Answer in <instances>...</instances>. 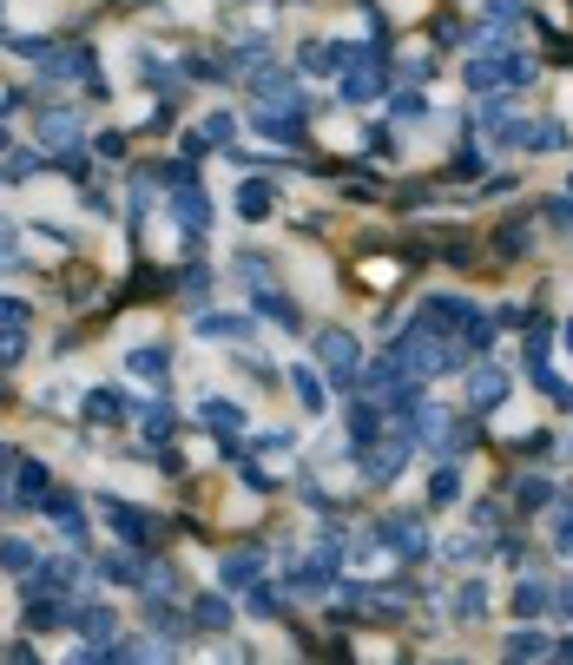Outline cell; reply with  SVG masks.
<instances>
[{
	"mask_svg": "<svg viewBox=\"0 0 573 665\" xmlns=\"http://www.w3.org/2000/svg\"><path fill=\"white\" fill-rule=\"evenodd\" d=\"M86 139V112L80 106H40V152H60V145H80Z\"/></svg>",
	"mask_w": 573,
	"mask_h": 665,
	"instance_id": "obj_1",
	"label": "cell"
},
{
	"mask_svg": "<svg viewBox=\"0 0 573 665\" xmlns=\"http://www.w3.org/2000/svg\"><path fill=\"white\" fill-rule=\"evenodd\" d=\"M99 514H106V521H112V534H119V540H132V547H145V540L159 534V521H152V514H139L132 501H119V494H106V501H99Z\"/></svg>",
	"mask_w": 573,
	"mask_h": 665,
	"instance_id": "obj_2",
	"label": "cell"
},
{
	"mask_svg": "<svg viewBox=\"0 0 573 665\" xmlns=\"http://www.w3.org/2000/svg\"><path fill=\"white\" fill-rule=\"evenodd\" d=\"M47 494H53V481H47V468L33 455H20L14 461V507H27V514H40L47 507Z\"/></svg>",
	"mask_w": 573,
	"mask_h": 665,
	"instance_id": "obj_3",
	"label": "cell"
},
{
	"mask_svg": "<svg viewBox=\"0 0 573 665\" xmlns=\"http://www.w3.org/2000/svg\"><path fill=\"white\" fill-rule=\"evenodd\" d=\"M317 356H323V369H330L336 382H356V336L350 330H323Z\"/></svg>",
	"mask_w": 573,
	"mask_h": 665,
	"instance_id": "obj_4",
	"label": "cell"
},
{
	"mask_svg": "<svg viewBox=\"0 0 573 665\" xmlns=\"http://www.w3.org/2000/svg\"><path fill=\"white\" fill-rule=\"evenodd\" d=\"M66 626H80L86 639H99V646H106V639L119 633V613H112L106 600H86V606H73V613H66Z\"/></svg>",
	"mask_w": 573,
	"mask_h": 665,
	"instance_id": "obj_5",
	"label": "cell"
},
{
	"mask_svg": "<svg viewBox=\"0 0 573 665\" xmlns=\"http://www.w3.org/2000/svg\"><path fill=\"white\" fill-rule=\"evenodd\" d=\"M376 60H382V40H376V53H369V66H350V73H343V99H350V106H363V99H382Z\"/></svg>",
	"mask_w": 573,
	"mask_h": 665,
	"instance_id": "obj_6",
	"label": "cell"
},
{
	"mask_svg": "<svg viewBox=\"0 0 573 665\" xmlns=\"http://www.w3.org/2000/svg\"><path fill=\"white\" fill-rule=\"evenodd\" d=\"M231 132H238V119H231V112H205V119L185 132V152H211V145H224Z\"/></svg>",
	"mask_w": 573,
	"mask_h": 665,
	"instance_id": "obj_7",
	"label": "cell"
},
{
	"mask_svg": "<svg viewBox=\"0 0 573 665\" xmlns=\"http://www.w3.org/2000/svg\"><path fill=\"white\" fill-rule=\"evenodd\" d=\"M40 514H47L66 540H86V514H80V501H73V494H47V507H40Z\"/></svg>",
	"mask_w": 573,
	"mask_h": 665,
	"instance_id": "obj_8",
	"label": "cell"
},
{
	"mask_svg": "<svg viewBox=\"0 0 573 665\" xmlns=\"http://www.w3.org/2000/svg\"><path fill=\"white\" fill-rule=\"evenodd\" d=\"M172 211H178V224H185V231H211V198H205L198 185H178Z\"/></svg>",
	"mask_w": 573,
	"mask_h": 665,
	"instance_id": "obj_9",
	"label": "cell"
},
{
	"mask_svg": "<svg viewBox=\"0 0 573 665\" xmlns=\"http://www.w3.org/2000/svg\"><path fill=\"white\" fill-rule=\"evenodd\" d=\"M126 369H132V376H152V382H159L165 369H172V349H165V343H139V349H126Z\"/></svg>",
	"mask_w": 573,
	"mask_h": 665,
	"instance_id": "obj_10",
	"label": "cell"
},
{
	"mask_svg": "<svg viewBox=\"0 0 573 665\" xmlns=\"http://www.w3.org/2000/svg\"><path fill=\"white\" fill-rule=\"evenodd\" d=\"M20 619H27V633H53V626H66V606H60V593H47V600H33Z\"/></svg>",
	"mask_w": 573,
	"mask_h": 665,
	"instance_id": "obj_11",
	"label": "cell"
},
{
	"mask_svg": "<svg viewBox=\"0 0 573 665\" xmlns=\"http://www.w3.org/2000/svg\"><path fill=\"white\" fill-rule=\"evenodd\" d=\"M198 422H211L218 435H231V428H244V415H238V402H224V396H205L198 402Z\"/></svg>",
	"mask_w": 573,
	"mask_h": 665,
	"instance_id": "obj_12",
	"label": "cell"
},
{
	"mask_svg": "<svg viewBox=\"0 0 573 665\" xmlns=\"http://www.w3.org/2000/svg\"><path fill=\"white\" fill-rule=\"evenodd\" d=\"M119 415H126V409H119V389H86V422L112 428Z\"/></svg>",
	"mask_w": 573,
	"mask_h": 665,
	"instance_id": "obj_13",
	"label": "cell"
},
{
	"mask_svg": "<svg viewBox=\"0 0 573 665\" xmlns=\"http://www.w3.org/2000/svg\"><path fill=\"white\" fill-rule=\"evenodd\" d=\"M238 211H244V218H264V211H271V178H244V185H238Z\"/></svg>",
	"mask_w": 573,
	"mask_h": 665,
	"instance_id": "obj_14",
	"label": "cell"
},
{
	"mask_svg": "<svg viewBox=\"0 0 573 665\" xmlns=\"http://www.w3.org/2000/svg\"><path fill=\"white\" fill-rule=\"evenodd\" d=\"M191 626H211V633H218V626H231V606H224L218 593H198V600H191Z\"/></svg>",
	"mask_w": 573,
	"mask_h": 665,
	"instance_id": "obj_15",
	"label": "cell"
},
{
	"mask_svg": "<svg viewBox=\"0 0 573 665\" xmlns=\"http://www.w3.org/2000/svg\"><path fill=\"white\" fill-rule=\"evenodd\" d=\"M139 422H145V435H159V442H165L178 415H172V402H165V396H152V402H139Z\"/></svg>",
	"mask_w": 573,
	"mask_h": 665,
	"instance_id": "obj_16",
	"label": "cell"
},
{
	"mask_svg": "<svg viewBox=\"0 0 573 665\" xmlns=\"http://www.w3.org/2000/svg\"><path fill=\"white\" fill-rule=\"evenodd\" d=\"M290 382H297V396H303V409H310V415H323V409H330V402H323V376H310V363H297V369H290Z\"/></svg>",
	"mask_w": 573,
	"mask_h": 665,
	"instance_id": "obj_17",
	"label": "cell"
},
{
	"mask_svg": "<svg viewBox=\"0 0 573 665\" xmlns=\"http://www.w3.org/2000/svg\"><path fill=\"white\" fill-rule=\"evenodd\" d=\"M198 336H218V343H244V336H251V323H244V317H198Z\"/></svg>",
	"mask_w": 573,
	"mask_h": 665,
	"instance_id": "obj_18",
	"label": "cell"
},
{
	"mask_svg": "<svg viewBox=\"0 0 573 665\" xmlns=\"http://www.w3.org/2000/svg\"><path fill=\"white\" fill-rule=\"evenodd\" d=\"M501 389H508V382L494 376V369H475V376H468V396H475V409H494V402H501Z\"/></svg>",
	"mask_w": 573,
	"mask_h": 665,
	"instance_id": "obj_19",
	"label": "cell"
},
{
	"mask_svg": "<svg viewBox=\"0 0 573 665\" xmlns=\"http://www.w3.org/2000/svg\"><path fill=\"white\" fill-rule=\"evenodd\" d=\"M257 573H264V554H231L224 560V580L231 586H257Z\"/></svg>",
	"mask_w": 573,
	"mask_h": 665,
	"instance_id": "obj_20",
	"label": "cell"
},
{
	"mask_svg": "<svg viewBox=\"0 0 573 665\" xmlns=\"http://www.w3.org/2000/svg\"><path fill=\"white\" fill-rule=\"evenodd\" d=\"M257 132L271 145H297V119H284V112H257Z\"/></svg>",
	"mask_w": 573,
	"mask_h": 665,
	"instance_id": "obj_21",
	"label": "cell"
},
{
	"mask_svg": "<svg viewBox=\"0 0 573 665\" xmlns=\"http://www.w3.org/2000/svg\"><path fill=\"white\" fill-rule=\"evenodd\" d=\"M33 560L40 554H33L27 540H0V573H33Z\"/></svg>",
	"mask_w": 573,
	"mask_h": 665,
	"instance_id": "obj_22",
	"label": "cell"
},
{
	"mask_svg": "<svg viewBox=\"0 0 573 665\" xmlns=\"http://www.w3.org/2000/svg\"><path fill=\"white\" fill-rule=\"evenodd\" d=\"M27 363V323H14V330H0V369Z\"/></svg>",
	"mask_w": 573,
	"mask_h": 665,
	"instance_id": "obj_23",
	"label": "cell"
},
{
	"mask_svg": "<svg viewBox=\"0 0 573 665\" xmlns=\"http://www.w3.org/2000/svg\"><path fill=\"white\" fill-rule=\"evenodd\" d=\"M481 606H488V593H481V580H468L455 593V619H481Z\"/></svg>",
	"mask_w": 573,
	"mask_h": 665,
	"instance_id": "obj_24",
	"label": "cell"
},
{
	"mask_svg": "<svg viewBox=\"0 0 573 665\" xmlns=\"http://www.w3.org/2000/svg\"><path fill=\"white\" fill-rule=\"evenodd\" d=\"M145 626H159V633H178V606H172V600H145Z\"/></svg>",
	"mask_w": 573,
	"mask_h": 665,
	"instance_id": "obj_25",
	"label": "cell"
},
{
	"mask_svg": "<svg viewBox=\"0 0 573 665\" xmlns=\"http://www.w3.org/2000/svg\"><path fill=\"white\" fill-rule=\"evenodd\" d=\"M442 554L455 560V567H475V560H481V540H448Z\"/></svg>",
	"mask_w": 573,
	"mask_h": 665,
	"instance_id": "obj_26",
	"label": "cell"
},
{
	"mask_svg": "<svg viewBox=\"0 0 573 665\" xmlns=\"http://www.w3.org/2000/svg\"><path fill=\"white\" fill-rule=\"evenodd\" d=\"M508 652H514V659H534V652H547V639H541V633H514Z\"/></svg>",
	"mask_w": 573,
	"mask_h": 665,
	"instance_id": "obj_27",
	"label": "cell"
},
{
	"mask_svg": "<svg viewBox=\"0 0 573 665\" xmlns=\"http://www.w3.org/2000/svg\"><path fill=\"white\" fill-rule=\"evenodd\" d=\"M14 323H27V303H20V297H7V290H0V330H14Z\"/></svg>",
	"mask_w": 573,
	"mask_h": 665,
	"instance_id": "obj_28",
	"label": "cell"
},
{
	"mask_svg": "<svg viewBox=\"0 0 573 665\" xmlns=\"http://www.w3.org/2000/svg\"><path fill=\"white\" fill-rule=\"evenodd\" d=\"M40 159H47V152H14V159H7V178H27V172H40Z\"/></svg>",
	"mask_w": 573,
	"mask_h": 665,
	"instance_id": "obj_29",
	"label": "cell"
},
{
	"mask_svg": "<svg viewBox=\"0 0 573 665\" xmlns=\"http://www.w3.org/2000/svg\"><path fill=\"white\" fill-rule=\"evenodd\" d=\"M514 613H527V619L541 613V586H514Z\"/></svg>",
	"mask_w": 573,
	"mask_h": 665,
	"instance_id": "obj_30",
	"label": "cell"
},
{
	"mask_svg": "<svg viewBox=\"0 0 573 665\" xmlns=\"http://www.w3.org/2000/svg\"><path fill=\"white\" fill-rule=\"evenodd\" d=\"M251 619H277V593H257L251 586Z\"/></svg>",
	"mask_w": 573,
	"mask_h": 665,
	"instance_id": "obj_31",
	"label": "cell"
},
{
	"mask_svg": "<svg viewBox=\"0 0 573 665\" xmlns=\"http://www.w3.org/2000/svg\"><path fill=\"white\" fill-rule=\"evenodd\" d=\"M93 152H106V159H119V152H126V132H99V139H93Z\"/></svg>",
	"mask_w": 573,
	"mask_h": 665,
	"instance_id": "obj_32",
	"label": "cell"
},
{
	"mask_svg": "<svg viewBox=\"0 0 573 665\" xmlns=\"http://www.w3.org/2000/svg\"><path fill=\"white\" fill-rule=\"evenodd\" d=\"M422 106H429L422 93H402V99H396V112H402V119H422Z\"/></svg>",
	"mask_w": 573,
	"mask_h": 665,
	"instance_id": "obj_33",
	"label": "cell"
},
{
	"mask_svg": "<svg viewBox=\"0 0 573 665\" xmlns=\"http://www.w3.org/2000/svg\"><path fill=\"white\" fill-rule=\"evenodd\" d=\"M554 540H560V547H573V514H560V521H554Z\"/></svg>",
	"mask_w": 573,
	"mask_h": 665,
	"instance_id": "obj_34",
	"label": "cell"
},
{
	"mask_svg": "<svg viewBox=\"0 0 573 665\" xmlns=\"http://www.w3.org/2000/svg\"><path fill=\"white\" fill-rule=\"evenodd\" d=\"M0 145H7V132H0Z\"/></svg>",
	"mask_w": 573,
	"mask_h": 665,
	"instance_id": "obj_35",
	"label": "cell"
},
{
	"mask_svg": "<svg viewBox=\"0 0 573 665\" xmlns=\"http://www.w3.org/2000/svg\"><path fill=\"white\" fill-rule=\"evenodd\" d=\"M567 191H573V178H567Z\"/></svg>",
	"mask_w": 573,
	"mask_h": 665,
	"instance_id": "obj_36",
	"label": "cell"
},
{
	"mask_svg": "<svg viewBox=\"0 0 573 665\" xmlns=\"http://www.w3.org/2000/svg\"><path fill=\"white\" fill-rule=\"evenodd\" d=\"M0 40H7V33H0Z\"/></svg>",
	"mask_w": 573,
	"mask_h": 665,
	"instance_id": "obj_37",
	"label": "cell"
}]
</instances>
